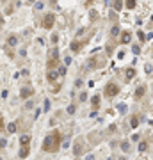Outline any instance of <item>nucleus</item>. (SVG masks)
Segmentation results:
<instances>
[{
  "label": "nucleus",
  "mask_w": 153,
  "mask_h": 160,
  "mask_svg": "<svg viewBox=\"0 0 153 160\" xmlns=\"http://www.w3.org/2000/svg\"><path fill=\"white\" fill-rule=\"evenodd\" d=\"M61 132H52L50 135H46V139L43 141V151L46 153H57V149H59V146L62 144L61 142Z\"/></svg>",
  "instance_id": "1"
},
{
  "label": "nucleus",
  "mask_w": 153,
  "mask_h": 160,
  "mask_svg": "<svg viewBox=\"0 0 153 160\" xmlns=\"http://www.w3.org/2000/svg\"><path fill=\"white\" fill-rule=\"evenodd\" d=\"M119 86L118 84H114V82H110V84H107L105 86V89H103V94L107 96V98H112V96H116V94H119Z\"/></svg>",
  "instance_id": "2"
},
{
  "label": "nucleus",
  "mask_w": 153,
  "mask_h": 160,
  "mask_svg": "<svg viewBox=\"0 0 153 160\" xmlns=\"http://www.w3.org/2000/svg\"><path fill=\"white\" fill-rule=\"evenodd\" d=\"M57 57H59V50L53 48V50L48 53V62H46V68H48V69H52V68H55V66H57V61H59Z\"/></svg>",
  "instance_id": "3"
},
{
  "label": "nucleus",
  "mask_w": 153,
  "mask_h": 160,
  "mask_svg": "<svg viewBox=\"0 0 153 160\" xmlns=\"http://www.w3.org/2000/svg\"><path fill=\"white\" fill-rule=\"evenodd\" d=\"M53 23H55V14L46 13V14L43 16V27H45V29H52Z\"/></svg>",
  "instance_id": "4"
},
{
  "label": "nucleus",
  "mask_w": 153,
  "mask_h": 160,
  "mask_svg": "<svg viewBox=\"0 0 153 160\" xmlns=\"http://www.w3.org/2000/svg\"><path fill=\"white\" fill-rule=\"evenodd\" d=\"M82 153H84V139H76L75 141V148H73V155L80 156Z\"/></svg>",
  "instance_id": "5"
},
{
  "label": "nucleus",
  "mask_w": 153,
  "mask_h": 160,
  "mask_svg": "<svg viewBox=\"0 0 153 160\" xmlns=\"http://www.w3.org/2000/svg\"><path fill=\"white\" fill-rule=\"evenodd\" d=\"M34 94V89L30 87V86H25V87H22V91H20V96L22 98H29V96H32Z\"/></svg>",
  "instance_id": "6"
},
{
  "label": "nucleus",
  "mask_w": 153,
  "mask_h": 160,
  "mask_svg": "<svg viewBox=\"0 0 153 160\" xmlns=\"http://www.w3.org/2000/svg\"><path fill=\"white\" fill-rule=\"evenodd\" d=\"M82 46H84V43H82V41H79V39H75V41L71 43V50H73L75 53H79V52L82 50Z\"/></svg>",
  "instance_id": "7"
},
{
  "label": "nucleus",
  "mask_w": 153,
  "mask_h": 160,
  "mask_svg": "<svg viewBox=\"0 0 153 160\" xmlns=\"http://www.w3.org/2000/svg\"><path fill=\"white\" fill-rule=\"evenodd\" d=\"M130 41H132V34H130V32H123V34H121V43H123V45H128Z\"/></svg>",
  "instance_id": "8"
},
{
  "label": "nucleus",
  "mask_w": 153,
  "mask_h": 160,
  "mask_svg": "<svg viewBox=\"0 0 153 160\" xmlns=\"http://www.w3.org/2000/svg\"><path fill=\"white\" fill-rule=\"evenodd\" d=\"M7 45L13 48V46H16L18 45V36H14V34H11L9 37H7Z\"/></svg>",
  "instance_id": "9"
},
{
  "label": "nucleus",
  "mask_w": 153,
  "mask_h": 160,
  "mask_svg": "<svg viewBox=\"0 0 153 160\" xmlns=\"http://www.w3.org/2000/svg\"><path fill=\"white\" fill-rule=\"evenodd\" d=\"M29 142H30V135L25 133V135L20 137V144H22V146H29Z\"/></svg>",
  "instance_id": "10"
},
{
  "label": "nucleus",
  "mask_w": 153,
  "mask_h": 160,
  "mask_svg": "<svg viewBox=\"0 0 153 160\" xmlns=\"http://www.w3.org/2000/svg\"><path fill=\"white\" fill-rule=\"evenodd\" d=\"M57 75H59V73H55L53 69H48V73H46V78H48V82H53V80L57 78Z\"/></svg>",
  "instance_id": "11"
},
{
  "label": "nucleus",
  "mask_w": 153,
  "mask_h": 160,
  "mask_svg": "<svg viewBox=\"0 0 153 160\" xmlns=\"http://www.w3.org/2000/svg\"><path fill=\"white\" fill-rule=\"evenodd\" d=\"M29 156V146H22L20 149V158H27Z\"/></svg>",
  "instance_id": "12"
},
{
  "label": "nucleus",
  "mask_w": 153,
  "mask_h": 160,
  "mask_svg": "<svg viewBox=\"0 0 153 160\" xmlns=\"http://www.w3.org/2000/svg\"><path fill=\"white\" fill-rule=\"evenodd\" d=\"M125 6H126V9H135L137 2L135 0H125Z\"/></svg>",
  "instance_id": "13"
},
{
  "label": "nucleus",
  "mask_w": 153,
  "mask_h": 160,
  "mask_svg": "<svg viewBox=\"0 0 153 160\" xmlns=\"http://www.w3.org/2000/svg\"><path fill=\"white\" fill-rule=\"evenodd\" d=\"M125 75H126V80H130V78H133V75H135V69H133V68H128V69L125 71Z\"/></svg>",
  "instance_id": "14"
},
{
  "label": "nucleus",
  "mask_w": 153,
  "mask_h": 160,
  "mask_svg": "<svg viewBox=\"0 0 153 160\" xmlns=\"http://www.w3.org/2000/svg\"><path fill=\"white\" fill-rule=\"evenodd\" d=\"M144 93H146V87H144V86H141V87H139V89L135 91V98H141V96H142Z\"/></svg>",
  "instance_id": "15"
},
{
  "label": "nucleus",
  "mask_w": 153,
  "mask_h": 160,
  "mask_svg": "<svg viewBox=\"0 0 153 160\" xmlns=\"http://www.w3.org/2000/svg\"><path fill=\"white\" fill-rule=\"evenodd\" d=\"M91 103H93V107H94V109H98V105H100V96H93Z\"/></svg>",
  "instance_id": "16"
},
{
  "label": "nucleus",
  "mask_w": 153,
  "mask_h": 160,
  "mask_svg": "<svg viewBox=\"0 0 153 160\" xmlns=\"http://www.w3.org/2000/svg\"><path fill=\"white\" fill-rule=\"evenodd\" d=\"M114 9H116V11H121V9H123V0H116V2H114Z\"/></svg>",
  "instance_id": "17"
},
{
  "label": "nucleus",
  "mask_w": 153,
  "mask_h": 160,
  "mask_svg": "<svg viewBox=\"0 0 153 160\" xmlns=\"http://www.w3.org/2000/svg\"><path fill=\"white\" fill-rule=\"evenodd\" d=\"M130 125H132V128H137V125H139V117H137V116H133V117H132V121H130Z\"/></svg>",
  "instance_id": "18"
},
{
  "label": "nucleus",
  "mask_w": 153,
  "mask_h": 160,
  "mask_svg": "<svg viewBox=\"0 0 153 160\" xmlns=\"http://www.w3.org/2000/svg\"><path fill=\"white\" fill-rule=\"evenodd\" d=\"M7 132H9V133H14V132H16V123H9Z\"/></svg>",
  "instance_id": "19"
},
{
  "label": "nucleus",
  "mask_w": 153,
  "mask_h": 160,
  "mask_svg": "<svg viewBox=\"0 0 153 160\" xmlns=\"http://www.w3.org/2000/svg\"><path fill=\"white\" fill-rule=\"evenodd\" d=\"M146 149H148V142H146V141H142V142L139 144V151H146Z\"/></svg>",
  "instance_id": "20"
},
{
  "label": "nucleus",
  "mask_w": 153,
  "mask_h": 160,
  "mask_svg": "<svg viewBox=\"0 0 153 160\" xmlns=\"http://www.w3.org/2000/svg\"><path fill=\"white\" fill-rule=\"evenodd\" d=\"M110 34H112V36H118V34H119V27H118V25H114V27L110 29Z\"/></svg>",
  "instance_id": "21"
},
{
  "label": "nucleus",
  "mask_w": 153,
  "mask_h": 160,
  "mask_svg": "<svg viewBox=\"0 0 153 160\" xmlns=\"http://www.w3.org/2000/svg\"><path fill=\"white\" fill-rule=\"evenodd\" d=\"M132 52L135 53V55H139V53H141V46H137V45H133V46H132Z\"/></svg>",
  "instance_id": "22"
},
{
  "label": "nucleus",
  "mask_w": 153,
  "mask_h": 160,
  "mask_svg": "<svg viewBox=\"0 0 153 160\" xmlns=\"http://www.w3.org/2000/svg\"><path fill=\"white\" fill-rule=\"evenodd\" d=\"M89 16H91L93 22H96V20H98V13H96V11H91V14H89Z\"/></svg>",
  "instance_id": "23"
},
{
  "label": "nucleus",
  "mask_w": 153,
  "mask_h": 160,
  "mask_svg": "<svg viewBox=\"0 0 153 160\" xmlns=\"http://www.w3.org/2000/svg\"><path fill=\"white\" fill-rule=\"evenodd\" d=\"M75 110H76V107H75V105H69V107L66 109V112H68V114H75Z\"/></svg>",
  "instance_id": "24"
},
{
  "label": "nucleus",
  "mask_w": 153,
  "mask_h": 160,
  "mask_svg": "<svg viewBox=\"0 0 153 160\" xmlns=\"http://www.w3.org/2000/svg\"><path fill=\"white\" fill-rule=\"evenodd\" d=\"M118 110L125 114V112H126V105H123V103H119V105H118Z\"/></svg>",
  "instance_id": "25"
},
{
  "label": "nucleus",
  "mask_w": 153,
  "mask_h": 160,
  "mask_svg": "<svg viewBox=\"0 0 153 160\" xmlns=\"http://www.w3.org/2000/svg\"><path fill=\"white\" fill-rule=\"evenodd\" d=\"M59 75H61V76L66 75V66H61V68H59Z\"/></svg>",
  "instance_id": "26"
},
{
  "label": "nucleus",
  "mask_w": 153,
  "mask_h": 160,
  "mask_svg": "<svg viewBox=\"0 0 153 160\" xmlns=\"http://www.w3.org/2000/svg\"><path fill=\"white\" fill-rule=\"evenodd\" d=\"M137 36H139V39H141V41H144V39H146V36H144L141 30H137Z\"/></svg>",
  "instance_id": "27"
},
{
  "label": "nucleus",
  "mask_w": 153,
  "mask_h": 160,
  "mask_svg": "<svg viewBox=\"0 0 153 160\" xmlns=\"http://www.w3.org/2000/svg\"><path fill=\"white\" fill-rule=\"evenodd\" d=\"M121 148H123L125 151H130V146H128V142H123V144H121Z\"/></svg>",
  "instance_id": "28"
},
{
  "label": "nucleus",
  "mask_w": 153,
  "mask_h": 160,
  "mask_svg": "<svg viewBox=\"0 0 153 160\" xmlns=\"http://www.w3.org/2000/svg\"><path fill=\"white\" fill-rule=\"evenodd\" d=\"M6 144H7V142L4 141V139H0V149H4V148H6Z\"/></svg>",
  "instance_id": "29"
},
{
  "label": "nucleus",
  "mask_w": 153,
  "mask_h": 160,
  "mask_svg": "<svg viewBox=\"0 0 153 160\" xmlns=\"http://www.w3.org/2000/svg\"><path fill=\"white\" fill-rule=\"evenodd\" d=\"M64 64H66V66H69V64H71V59H69V57H66V59H64Z\"/></svg>",
  "instance_id": "30"
},
{
  "label": "nucleus",
  "mask_w": 153,
  "mask_h": 160,
  "mask_svg": "<svg viewBox=\"0 0 153 160\" xmlns=\"http://www.w3.org/2000/svg\"><path fill=\"white\" fill-rule=\"evenodd\" d=\"M144 69H146V73H151V66H149V64H146Z\"/></svg>",
  "instance_id": "31"
},
{
  "label": "nucleus",
  "mask_w": 153,
  "mask_h": 160,
  "mask_svg": "<svg viewBox=\"0 0 153 160\" xmlns=\"http://www.w3.org/2000/svg\"><path fill=\"white\" fill-rule=\"evenodd\" d=\"M2 130H4V119L0 117V132H2Z\"/></svg>",
  "instance_id": "32"
},
{
  "label": "nucleus",
  "mask_w": 153,
  "mask_h": 160,
  "mask_svg": "<svg viewBox=\"0 0 153 160\" xmlns=\"http://www.w3.org/2000/svg\"><path fill=\"white\" fill-rule=\"evenodd\" d=\"M118 57H119V59H123V57H125V50H121V52L118 53Z\"/></svg>",
  "instance_id": "33"
},
{
  "label": "nucleus",
  "mask_w": 153,
  "mask_h": 160,
  "mask_svg": "<svg viewBox=\"0 0 153 160\" xmlns=\"http://www.w3.org/2000/svg\"><path fill=\"white\" fill-rule=\"evenodd\" d=\"M146 39H149V41H151V39H153V32H149V34L146 36Z\"/></svg>",
  "instance_id": "34"
},
{
  "label": "nucleus",
  "mask_w": 153,
  "mask_h": 160,
  "mask_svg": "<svg viewBox=\"0 0 153 160\" xmlns=\"http://www.w3.org/2000/svg\"><path fill=\"white\" fill-rule=\"evenodd\" d=\"M151 22H153V14H151Z\"/></svg>",
  "instance_id": "35"
}]
</instances>
